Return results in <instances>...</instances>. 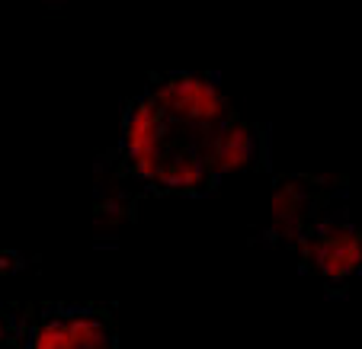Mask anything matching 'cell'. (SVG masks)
Instances as JSON below:
<instances>
[{
    "mask_svg": "<svg viewBox=\"0 0 362 349\" xmlns=\"http://www.w3.org/2000/svg\"><path fill=\"white\" fill-rule=\"evenodd\" d=\"M106 349H116V343H112V346H106Z\"/></svg>",
    "mask_w": 362,
    "mask_h": 349,
    "instance_id": "8992f818",
    "label": "cell"
},
{
    "mask_svg": "<svg viewBox=\"0 0 362 349\" xmlns=\"http://www.w3.org/2000/svg\"><path fill=\"white\" fill-rule=\"evenodd\" d=\"M308 212V189L301 179L286 177L273 192V231L279 237H301Z\"/></svg>",
    "mask_w": 362,
    "mask_h": 349,
    "instance_id": "5b68a950",
    "label": "cell"
},
{
    "mask_svg": "<svg viewBox=\"0 0 362 349\" xmlns=\"http://www.w3.org/2000/svg\"><path fill=\"white\" fill-rule=\"evenodd\" d=\"M257 129L244 119L231 116L205 138V144L199 148V158H202V167L209 173V179L228 177V173H240L247 167L257 164Z\"/></svg>",
    "mask_w": 362,
    "mask_h": 349,
    "instance_id": "3957f363",
    "label": "cell"
},
{
    "mask_svg": "<svg viewBox=\"0 0 362 349\" xmlns=\"http://www.w3.org/2000/svg\"><path fill=\"white\" fill-rule=\"evenodd\" d=\"M301 254L327 279V285H343L362 269V234L349 221H324L315 231L301 234Z\"/></svg>",
    "mask_w": 362,
    "mask_h": 349,
    "instance_id": "7a4b0ae2",
    "label": "cell"
},
{
    "mask_svg": "<svg viewBox=\"0 0 362 349\" xmlns=\"http://www.w3.org/2000/svg\"><path fill=\"white\" fill-rule=\"evenodd\" d=\"M170 141V122L167 116L151 103V96H138L129 103V112L122 119V158H135L141 151H158Z\"/></svg>",
    "mask_w": 362,
    "mask_h": 349,
    "instance_id": "277c9868",
    "label": "cell"
},
{
    "mask_svg": "<svg viewBox=\"0 0 362 349\" xmlns=\"http://www.w3.org/2000/svg\"><path fill=\"white\" fill-rule=\"evenodd\" d=\"M148 96L196 151L225 119L234 116L228 96L221 93L215 77L209 74H192V71L167 74L160 81H154Z\"/></svg>",
    "mask_w": 362,
    "mask_h": 349,
    "instance_id": "6da1fadb",
    "label": "cell"
}]
</instances>
